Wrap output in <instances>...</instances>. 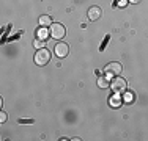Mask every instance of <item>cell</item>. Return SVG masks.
Instances as JSON below:
<instances>
[{"instance_id": "11", "label": "cell", "mask_w": 148, "mask_h": 141, "mask_svg": "<svg viewBox=\"0 0 148 141\" xmlns=\"http://www.w3.org/2000/svg\"><path fill=\"white\" fill-rule=\"evenodd\" d=\"M33 47L36 49V50H38V49H43L44 47V39H40V38H38V39H35L33 41Z\"/></svg>"}, {"instance_id": "1", "label": "cell", "mask_w": 148, "mask_h": 141, "mask_svg": "<svg viewBox=\"0 0 148 141\" xmlns=\"http://www.w3.org/2000/svg\"><path fill=\"white\" fill-rule=\"evenodd\" d=\"M35 63H36L38 66H44V64H47L49 61H51V52L47 50L46 47L43 49H38L36 52H35Z\"/></svg>"}, {"instance_id": "5", "label": "cell", "mask_w": 148, "mask_h": 141, "mask_svg": "<svg viewBox=\"0 0 148 141\" xmlns=\"http://www.w3.org/2000/svg\"><path fill=\"white\" fill-rule=\"evenodd\" d=\"M54 54L58 56V58H65V56H68L69 54V45L66 44V42H57L54 47Z\"/></svg>"}, {"instance_id": "4", "label": "cell", "mask_w": 148, "mask_h": 141, "mask_svg": "<svg viewBox=\"0 0 148 141\" xmlns=\"http://www.w3.org/2000/svg\"><path fill=\"white\" fill-rule=\"evenodd\" d=\"M49 33H51V36L54 38V39L62 41L63 38H65V35H66V28H65V25H62V24H52Z\"/></svg>"}, {"instance_id": "9", "label": "cell", "mask_w": 148, "mask_h": 141, "mask_svg": "<svg viewBox=\"0 0 148 141\" xmlns=\"http://www.w3.org/2000/svg\"><path fill=\"white\" fill-rule=\"evenodd\" d=\"M38 24H40L41 27H44V28H47V27H51L52 25V19H51V16H40V19H38Z\"/></svg>"}, {"instance_id": "15", "label": "cell", "mask_w": 148, "mask_h": 141, "mask_svg": "<svg viewBox=\"0 0 148 141\" xmlns=\"http://www.w3.org/2000/svg\"><path fill=\"white\" fill-rule=\"evenodd\" d=\"M128 2H129V3H139L140 0H128Z\"/></svg>"}, {"instance_id": "14", "label": "cell", "mask_w": 148, "mask_h": 141, "mask_svg": "<svg viewBox=\"0 0 148 141\" xmlns=\"http://www.w3.org/2000/svg\"><path fill=\"white\" fill-rule=\"evenodd\" d=\"M126 3H128V0H118L117 6H126Z\"/></svg>"}, {"instance_id": "8", "label": "cell", "mask_w": 148, "mask_h": 141, "mask_svg": "<svg viewBox=\"0 0 148 141\" xmlns=\"http://www.w3.org/2000/svg\"><path fill=\"white\" fill-rule=\"evenodd\" d=\"M98 88H103V89H106V88H110V77L106 74V75H99L98 77Z\"/></svg>"}, {"instance_id": "12", "label": "cell", "mask_w": 148, "mask_h": 141, "mask_svg": "<svg viewBox=\"0 0 148 141\" xmlns=\"http://www.w3.org/2000/svg\"><path fill=\"white\" fill-rule=\"evenodd\" d=\"M38 38H40V39H44V41H46V38H47V31H46V28H44V27H41V30L38 31Z\"/></svg>"}, {"instance_id": "6", "label": "cell", "mask_w": 148, "mask_h": 141, "mask_svg": "<svg viewBox=\"0 0 148 141\" xmlns=\"http://www.w3.org/2000/svg\"><path fill=\"white\" fill-rule=\"evenodd\" d=\"M101 8L99 6H91V8L88 9V13H87V16H88V19L91 20V22H95V20H98L101 17Z\"/></svg>"}, {"instance_id": "10", "label": "cell", "mask_w": 148, "mask_h": 141, "mask_svg": "<svg viewBox=\"0 0 148 141\" xmlns=\"http://www.w3.org/2000/svg\"><path fill=\"white\" fill-rule=\"evenodd\" d=\"M123 100L126 102V104H131L134 100V93L132 91H125V96H123Z\"/></svg>"}, {"instance_id": "13", "label": "cell", "mask_w": 148, "mask_h": 141, "mask_svg": "<svg viewBox=\"0 0 148 141\" xmlns=\"http://www.w3.org/2000/svg\"><path fill=\"white\" fill-rule=\"evenodd\" d=\"M6 118H8V116H6V113L5 111H0V124H3V122L6 121Z\"/></svg>"}, {"instance_id": "7", "label": "cell", "mask_w": 148, "mask_h": 141, "mask_svg": "<svg viewBox=\"0 0 148 141\" xmlns=\"http://www.w3.org/2000/svg\"><path fill=\"white\" fill-rule=\"evenodd\" d=\"M121 104H123V97L120 96L118 93H115L114 96H110V97H109V105H110V107H114V108H118Z\"/></svg>"}, {"instance_id": "2", "label": "cell", "mask_w": 148, "mask_h": 141, "mask_svg": "<svg viewBox=\"0 0 148 141\" xmlns=\"http://www.w3.org/2000/svg\"><path fill=\"white\" fill-rule=\"evenodd\" d=\"M126 88H128V83H126V80L123 79V77H115L114 80L110 82V89L114 91V93H118V94H123L126 91Z\"/></svg>"}, {"instance_id": "3", "label": "cell", "mask_w": 148, "mask_h": 141, "mask_svg": "<svg viewBox=\"0 0 148 141\" xmlns=\"http://www.w3.org/2000/svg\"><path fill=\"white\" fill-rule=\"evenodd\" d=\"M104 72L107 74L109 77H117L123 72V66H121V63H118V61H112L104 68Z\"/></svg>"}]
</instances>
